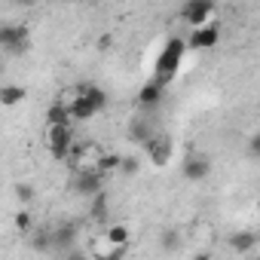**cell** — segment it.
<instances>
[{
    "label": "cell",
    "mask_w": 260,
    "mask_h": 260,
    "mask_svg": "<svg viewBox=\"0 0 260 260\" xmlns=\"http://www.w3.org/2000/svg\"><path fill=\"white\" fill-rule=\"evenodd\" d=\"M184 55H187V43H184L181 37H172V40L159 49V55H156L153 80H159L162 86H169V83L175 80V74H178V68H181V61H184Z\"/></svg>",
    "instance_id": "cell-1"
},
{
    "label": "cell",
    "mask_w": 260,
    "mask_h": 260,
    "mask_svg": "<svg viewBox=\"0 0 260 260\" xmlns=\"http://www.w3.org/2000/svg\"><path fill=\"white\" fill-rule=\"evenodd\" d=\"M74 122H46V132H43V141L52 153L55 162H64L68 153H71V144H74Z\"/></svg>",
    "instance_id": "cell-2"
},
{
    "label": "cell",
    "mask_w": 260,
    "mask_h": 260,
    "mask_svg": "<svg viewBox=\"0 0 260 260\" xmlns=\"http://www.w3.org/2000/svg\"><path fill=\"white\" fill-rule=\"evenodd\" d=\"M144 153H147V159L153 162V166H169L172 162V156H175V141H172V135H166V132H153L147 141H144Z\"/></svg>",
    "instance_id": "cell-3"
},
{
    "label": "cell",
    "mask_w": 260,
    "mask_h": 260,
    "mask_svg": "<svg viewBox=\"0 0 260 260\" xmlns=\"http://www.w3.org/2000/svg\"><path fill=\"white\" fill-rule=\"evenodd\" d=\"M31 46V31L25 25H0V49L10 55H22Z\"/></svg>",
    "instance_id": "cell-4"
},
{
    "label": "cell",
    "mask_w": 260,
    "mask_h": 260,
    "mask_svg": "<svg viewBox=\"0 0 260 260\" xmlns=\"http://www.w3.org/2000/svg\"><path fill=\"white\" fill-rule=\"evenodd\" d=\"M184 43H187V49H214V46L220 43V28H217V22L196 25L193 34H190Z\"/></svg>",
    "instance_id": "cell-5"
},
{
    "label": "cell",
    "mask_w": 260,
    "mask_h": 260,
    "mask_svg": "<svg viewBox=\"0 0 260 260\" xmlns=\"http://www.w3.org/2000/svg\"><path fill=\"white\" fill-rule=\"evenodd\" d=\"M74 193L77 196H92V193H98V190H104V175L98 172V169H77L74 172Z\"/></svg>",
    "instance_id": "cell-6"
},
{
    "label": "cell",
    "mask_w": 260,
    "mask_h": 260,
    "mask_svg": "<svg viewBox=\"0 0 260 260\" xmlns=\"http://www.w3.org/2000/svg\"><path fill=\"white\" fill-rule=\"evenodd\" d=\"M181 16H184V22L187 25H205V22H211V16H214V0H184V7H181Z\"/></svg>",
    "instance_id": "cell-7"
},
{
    "label": "cell",
    "mask_w": 260,
    "mask_h": 260,
    "mask_svg": "<svg viewBox=\"0 0 260 260\" xmlns=\"http://www.w3.org/2000/svg\"><path fill=\"white\" fill-rule=\"evenodd\" d=\"M162 98H166V86H162L159 80H150V83H144V86L138 89V107H144V110L159 107Z\"/></svg>",
    "instance_id": "cell-8"
},
{
    "label": "cell",
    "mask_w": 260,
    "mask_h": 260,
    "mask_svg": "<svg viewBox=\"0 0 260 260\" xmlns=\"http://www.w3.org/2000/svg\"><path fill=\"white\" fill-rule=\"evenodd\" d=\"M181 175L187 181H205L211 175V159L208 156H187L181 166Z\"/></svg>",
    "instance_id": "cell-9"
},
{
    "label": "cell",
    "mask_w": 260,
    "mask_h": 260,
    "mask_svg": "<svg viewBox=\"0 0 260 260\" xmlns=\"http://www.w3.org/2000/svg\"><path fill=\"white\" fill-rule=\"evenodd\" d=\"M153 132H156V128L150 125V119H147L144 113H138L132 122H128V135H132V141H135V144H141V147H144V141H147Z\"/></svg>",
    "instance_id": "cell-10"
},
{
    "label": "cell",
    "mask_w": 260,
    "mask_h": 260,
    "mask_svg": "<svg viewBox=\"0 0 260 260\" xmlns=\"http://www.w3.org/2000/svg\"><path fill=\"white\" fill-rule=\"evenodd\" d=\"M25 98H28V89H25V86H16V83L0 86V107H16V104H22Z\"/></svg>",
    "instance_id": "cell-11"
},
{
    "label": "cell",
    "mask_w": 260,
    "mask_h": 260,
    "mask_svg": "<svg viewBox=\"0 0 260 260\" xmlns=\"http://www.w3.org/2000/svg\"><path fill=\"white\" fill-rule=\"evenodd\" d=\"M92 254H95V257H101V260H116V257H122V254H125V248H122V245H113V242L104 236L101 242H95V245H92Z\"/></svg>",
    "instance_id": "cell-12"
},
{
    "label": "cell",
    "mask_w": 260,
    "mask_h": 260,
    "mask_svg": "<svg viewBox=\"0 0 260 260\" xmlns=\"http://www.w3.org/2000/svg\"><path fill=\"white\" fill-rule=\"evenodd\" d=\"M46 122H74L64 98H61V101H55V104H49V110H46Z\"/></svg>",
    "instance_id": "cell-13"
},
{
    "label": "cell",
    "mask_w": 260,
    "mask_h": 260,
    "mask_svg": "<svg viewBox=\"0 0 260 260\" xmlns=\"http://www.w3.org/2000/svg\"><path fill=\"white\" fill-rule=\"evenodd\" d=\"M89 199H92V202H89L92 220H104V217H107V193H104V190H98V193H92Z\"/></svg>",
    "instance_id": "cell-14"
},
{
    "label": "cell",
    "mask_w": 260,
    "mask_h": 260,
    "mask_svg": "<svg viewBox=\"0 0 260 260\" xmlns=\"http://www.w3.org/2000/svg\"><path fill=\"white\" fill-rule=\"evenodd\" d=\"M254 245H257V236H254V233H236V236L230 239V248H233L236 254H248Z\"/></svg>",
    "instance_id": "cell-15"
},
{
    "label": "cell",
    "mask_w": 260,
    "mask_h": 260,
    "mask_svg": "<svg viewBox=\"0 0 260 260\" xmlns=\"http://www.w3.org/2000/svg\"><path fill=\"white\" fill-rule=\"evenodd\" d=\"M104 236H107L113 245H122V248H128V239H132V233H128V226H125V223H110Z\"/></svg>",
    "instance_id": "cell-16"
},
{
    "label": "cell",
    "mask_w": 260,
    "mask_h": 260,
    "mask_svg": "<svg viewBox=\"0 0 260 260\" xmlns=\"http://www.w3.org/2000/svg\"><path fill=\"white\" fill-rule=\"evenodd\" d=\"M95 169H98L101 175H110V172H116V169H119V153H104V150H101V156H98Z\"/></svg>",
    "instance_id": "cell-17"
},
{
    "label": "cell",
    "mask_w": 260,
    "mask_h": 260,
    "mask_svg": "<svg viewBox=\"0 0 260 260\" xmlns=\"http://www.w3.org/2000/svg\"><path fill=\"white\" fill-rule=\"evenodd\" d=\"M13 193H16V199H19L22 205L34 202V196H37V190H34L31 184H25V181H22V184H16V187H13Z\"/></svg>",
    "instance_id": "cell-18"
},
{
    "label": "cell",
    "mask_w": 260,
    "mask_h": 260,
    "mask_svg": "<svg viewBox=\"0 0 260 260\" xmlns=\"http://www.w3.org/2000/svg\"><path fill=\"white\" fill-rule=\"evenodd\" d=\"M138 169H141V159L138 156H119V169L116 172H122V175H138Z\"/></svg>",
    "instance_id": "cell-19"
},
{
    "label": "cell",
    "mask_w": 260,
    "mask_h": 260,
    "mask_svg": "<svg viewBox=\"0 0 260 260\" xmlns=\"http://www.w3.org/2000/svg\"><path fill=\"white\" fill-rule=\"evenodd\" d=\"M31 223H34V220H31V211H16V230H19V233H28Z\"/></svg>",
    "instance_id": "cell-20"
},
{
    "label": "cell",
    "mask_w": 260,
    "mask_h": 260,
    "mask_svg": "<svg viewBox=\"0 0 260 260\" xmlns=\"http://www.w3.org/2000/svg\"><path fill=\"white\" fill-rule=\"evenodd\" d=\"M110 40H113L110 34H101V37H98V49H110Z\"/></svg>",
    "instance_id": "cell-21"
},
{
    "label": "cell",
    "mask_w": 260,
    "mask_h": 260,
    "mask_svg": "<svg viewBox=\"0 0 260 260\" xmlns=\"http://www.w3.org/2000/svg\"><path fill=\"white\" fill-rule=\"evenodd\" d=\"M178 245V239H175V233H169V239H166V248H175Z\"/></svg>",
    "instance_id": "cell-22"
},
{
    "label": "cell",
    "mask_w": 260,
    "mask_h": 260,
    "mask_svg": "<svg viewBox=\"0 0 260 260\" xmlns=\"http://www.w3.org/2000/svg\"><path fill=\"white\" fill-rule=\"evenodd\" d=\"M16 4H22V7H31V4H37V0H16Z\"/></svg>",
    "instance_id": "cell-23"
},
{
    "label": "cell",
    "mask_w": 260,
    "mask_h": 260,
    "mask_svg": "<svg viewBox=\"0 0 260 260\" xmlns=\"http://www.w3.org/2000/svg\"><path fill=\"white\" fill-rule=\"evenodd\" d=\"M74 4H86V0H74Z\"/></svg>",
    "instance_id": "cell-24"
},
{
    "label": "cell",
    "mask_w": 260,
    "mask_h": 260,
    "mask_svg": "<svg viewBox=\"0 0 260 260\" xmlns=\"http://www.w3.org/2000/svg\"><path fill=\"white\" fill-rule=\"evenodd\" d=\"M101 4H107V0H101Z\"/></svg>",
    "instance_id": "cell-25"
}]
</instances>
